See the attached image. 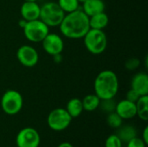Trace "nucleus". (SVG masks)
Returning a JSON list of instances; mask_svg holds the SVG:
<instances>
[{
  "label": "nucleus",
  "mask_w": 148,
  "mask_h": 147,
  "mask_svg": "<svg viewBox=\"0 0 148 147\" xmlns=\"http://www.w3.org/2000/svg\"><path fill=\"white\" fill-rule=\"evenodd\" d=\"M61 34L69 39H82L90 29L89 17L78 9L75 11L66 13L58 26Z\"/></svg>",
  "instance_id": "obj_1"
},
{
  "label": "nucleus",
  "mask_w": 148,
  "mask_h": 147,
  "mask_svg": "<svg viewBox=\"0 0 148 147\" xmlns=\"http://www.w3.org/2000/svg\"><path fill=\"white\" fill-rule=\"evenodd\" d=\"M119 78L115 72L110 69L101 71L94 81L95 94L101 100L113 99L119 91Z\"/></svg>",
  "instance_id": "obj_2"
},
{
  "label": "nucleus",
  "mask_w": 148,
  "mask_h": 147,
  "mask_svg": "<svg viewBox=\"0 0 148 147\" xmlns=\"http://www.w3.org/2000/svg\"><path fill=\"white\" fill-rule=\"evenodd\" d=\"M82 39L86 49L92 55H101L107 49L108 37L102 29H90Z\"/></svg>",
  "instance_id": "obj_3"
},
{
  "label": "nucleus",
  "mask_w": 148,
  "mask_h": 147,
  "mask_svg": "<svg viewBox=\"0 0 148 147\" xmlns=\"http://www.w3.org/2000/svg\"><path fill=\"white\" fill-rule=\"evenodd\" d=\"M64 16V11L56 2H47L40 6L39 19L49 28L58 27Z\"/></svg>",
  "instance_id": "obj_4"
},
{
  "label": "nucleus",
  "mask_w": 148,
  "mask_h": 147,
  "mask_svg": "<svg viewBox=\"0 0 148 147\" xmlns=\"http://www.w3.org/2000/svg\"><path fill=\"white\" fill-rule=\"evenodd\" d=\"M23 98L22 94L15 89L6 90L1 98V107L8 115H16L23 108Z\"/></svg>",
  "instance_id": "obj_5"
},
{
  "label": "nucleus",
  "mask_w": 148,
  "mask_h": 147,
  "mask_svg": "<svg viewBox=\"0 0 148 147\" xmlns=\"http://www.w3.org/2000/svg\"><path fill=\"white\" fill-rule=\"evenodd\" d=\"M25 38L30 42H42L44 37L49 33V27L47 26L42 20L36 19L28 21L23 28Z\"/></svg>",
  "instance_id": "obj_6"
},
{
  "label": "nucleus",
  "mask_w": 148,
  "mask_h": 147,
  "mask_svg": "<svg viewBox=\"0 0 148 147\" xmlns=\"http://www.w3.org/2000/svg\"><path fill=\"white\" fill-rule=\"evenodd\" d=\"M72 118L68 113L65 108L58 107L52 110L47 118V124L49 127L56 132H62L66 130L71 124Z\"/></svg>",
  "instance_id": "obj_7"
},
{
  "label": "nucleus",
  "mask_w": 148,
  "mask_h": 147,
  "mask_svg": "<svg viewBox=\"0 0 148 147\" xmlns=\"http://www.w3.org/2000/svg\"><path fill=\"white\" fill-rule=\"evenodd\" d=\"M41 137L33 127H24L19 131L16 138L17 147H39Z\"/></svg>",
  "instance_id": "obj_8"
},
{
  "label": "nucleus",
  "mask_w": 148,
  "mask_h": 147,
  "mask_svg": "<svg viewBox=\"0 0 148 147\" xmlns=\"http://www.w3.org/2000/svg\"><path fill=\"white\" fill-rule=\"evenodd\" d=\"M16 59L19 63L23 67L33 68L38 63L39 54L33 46L24 44L17 49Z\"/></svg>",
  "instance_id": "obj_9"
},
{
  "label": "nucleus",
  "mask_w": 148,
  "mask_h": 147,
  "mask_svg": "<svg viewBox=\"0 0 148 147\" xmlns=\"http://www.w3.org/2000/svg\"><path fill=\"white\" fill-rule=\"evenodd\" d=\"M43 50L49 55L55 56L61 55L64 49V42L62 37L56 33H49L42 41Z\"/></svg>",
  "instance_id": "obj_10"
},
{
  "label": "nucleus",
  "mask_w": 148,
  "mask_h": 147,
  "mask_svg": "<svg viewBox=\"0 0 148 147\" xmlns=\"http://www.w3.org/2000/svg\"><path fill=\"white\" fill-rule=\"evenodd\" d=\"M122 120H131L136 117V105L127 99L116 103L114 111Z\"/></svg>",
  "instance_id": "obj_11"
},
{
  "label": "nucleus",
  "mask_w": 148,
  "mask_h": 147,
  "mask_svg": "<svg viewBox=\"0 0 148 147\" xmlns=\"http://www.w3.org/2000/svg\"><path fill=\"white\" fill-rule=\"evenodd\" d=\"M21 17L25 21H32L39 19L40 5L37 2H23L20 7Z\"/></svg>",
  "instance_id": "obj_12"
},
{
  "label": "nucleus",
  "mask_w": 148,
  "mask_h": 147,
  "mask_svg": "<svg viewBox=\"0 0 148 147\" xmlns=\"http://www.w3.org/2000/svg\"><path fill=\"white\" fill-rule=\"evenodd\" d=\"M131 88L140 96L148 95V75L145 72L135 74L131 81Z\"/></svg>",
  "instance_id": "obj_13"
},
{
  "label": "nucleus",
  "mask_w": 148,
  "mask_h": 147,
  "mask_svg": "<svg viewBox=\"0 0 148 147\" xmlns=\"http://www.w3.org/2000/svg\"><path fill=\"white\" fill-rule=\"evenodd\" d=\"M82 4V10L89 17L105 11L106 4L103 0H87Z\"/></svg>",
  "instance_id": "obj_14"
},
{
  "label": "nucleus",
  "mask_w": 148,
  "mask_h": 147,
  "mask_svg": "<svg viewBox=\"0 0 148 147\" xmlns=\"http://www.w3.org/2000/svg\"><path fill=\"white\" fill-rule=\"evenodd\" d=\"M109 23L108 16L104 12L89 16V27L95 29H104Z\"/></svg>",
  "instance_id": "obj_15"
},
{
  "label": "nucleus",
  "mask_w": 148,
  "mask_h": 147,
  "mask_svg": "<svg viewBox=\"0 0 148 147\" xmlns=\"http://www.w3.org/2000/svg\"><path fill=\"white\" fill-rule=\"evenodd\" d=\"M65 109H66V111L68 112V113L70 115V117L72 119L79 117L82 114V113L84 111L83 107H82V100H80L79 98H72V99H70L68 101Z\"/></svg>",
  "instance_id": "obj_16"
},
{
  "label": "nucleus",
  "mask_w": 148,
  "mask_h": 147,
  "mask_svg": "<svg viewBox=\"0 0 148 147\" xmlns=\"http://www.w3.org/2000/svg\"><path fill=\"white\" fill-rule=\"evenodd\" d=\"M116 135L120 138L122 143H127L130 139L137 136V130L131 125L121 126L117 130Z\"/></svg>",
  "instance_id": "obj_17"
},
{
  "label": "nucleus",
  "mask_w": 148,
  "mask_h": 147,
  "mask_svg": "<svg viewBox=\"0 0 148 147\" xmlns=\"http://www.w3.org/2000/svg\"><path fill=\"white\" fill-rule=\"evenodd\" d=\"M136 105V116L141 120H148V95H142L135 102Z\"/></svg>",
  "instance_id": "obj_18"
},
{
  "label": "nucleus",
  "mask_w": 148,
  "mask_h": 147,
  "mask_svg": "<svg viewBox=\"0 0 148 147\" xmlns=\"http://www.w3.org/2000/svg\"><path fill=\"white\" fill-rule=\"evenodd\" d=\"M82 102L83 110L87 112H93L95 111L97 108H99L101 99L95 94H90L86 95L82 100Z\"/></svg>",
  "instance_id": "obj_19"
},
{
  "label": "nucleus",
  "mask_w": 148,
  "mask_h": 147,
  "mask_svg": "<svg viewBox=\"0 0 148 147\" xmlns=\"http://www.w3.org/2000/svg\"><path fill=\"white\" fill-rule=\"evenodd\" d=\"M57 3L65 14L80 9V3L77 0H58Z\"/></svg>",
  "instance_id": "obj_20"
},
{
  "label": "nucleus",
  "mask_w": 148,
  "mask_h": 147,
  "mask_svg": "<svg viewBox=\"0 0 148 147\" xmlns=\"http://www.w3.org/2000/svg\"><path fill=\"white\" fill-rule=\"evenodd\" d=\"M107 123H108V125L111 128H113V129H118L121 126H122L123 120L115 112H112L110 113H108V116H107Z\"/></svg>",
  "instance_id": "obj_21"
},
{
  "label": "nucleus",
  "mask_w": 148,
  "mask_h": 147,
  "mask_svg": "<svg viewBox=\"0 0 148 147\" xmlns=\"http://www.w3.org/2000/svg\"><path fill=\"white\" fill-rule=\"evenodd\" d=\"M116 103L115 101L113 99H107V100H101V103L99 107H101V109L106 113H110L112 112L115 111V107H116Z\"/></svg>",
  "instance_id": "obj_22"
},
{
  "label": "nucleus",
  "mask_w": 148,
  "mask_h": 147,
  "mask_svg": "<svg viewBox=\"0 0 148 147\" xmlns=\"http://www.w3.org/2000/svg\"><path fill=\"white\" fill-rule=\"evenodd\" d=\"M105 147H123L122 141L116 134H111L105 141Z\"/></svg>",
  "instance_id": "obj_23"
},
{
  "label": "nucleus",
  "mask_w": 148,
  "mask_h": 147,
  "mask_svg": "<svg viewBox=\"0 0 148 147\" xmlns=\"http://www.w3.org/2000/svg\"><path fill=\"white\" fill-rule=\"evenodd\" d=\"M140 65V61L138 58H129L126 62H125V68L129 70V71H134L136 70Z\"/></svg>",
  "instance_id": "obj_24"
},
{
  "label": "nucleus",
  "mask_w": 148,
  "mask_h": 147,
  "mask_svg": "<svg viewBox=\"0 0 148 147\" xmlns=\"http://www.w3.org/2000/svg\"><path fill=\"white\" fill-rule=\"evenodd\" d=\"M127 147H147V145L141 138L136 136L127 143Z\"/></svg>",
  "instance_id": "obj_25"
},
{
  "label": "nucleus",
  "mask_w": 148,
  "mask_h": 147,
  "mask_svg": "<svg viewBox=\"0 0 148 147\" xmlns=\"http://www.w3.org/2000/svg\"><path fill=\"white\" fill-rule=\"evenodd\" d=\"M140 97V95L137 92L133 90L132 88H130V90H128L127 94H126V99L132 101V102H134V103L139 100Z\"/></svg>",
  "instance_id": "obj_26"
},
{
  "label": "nucleus",
  "mask_w": 148,
  "mask_h": 147,
  "mask_svg": "<svg viewBox=\"0 0 148 147\" xmlns=\"http://www.w3.org/2000/svg\"><path fill=\"white\" fill-rule=\"evenodd\" d=\"M141 139H142V140L145 142V144L147 146L148 145V126H147L144 128V130H143V132H142Z\"/></svg>",
  "instance_id": "obj_27"
},
{
  "label": "nucleus",
  "mask_w": 148,
  "mask_h": 147,
  "mask_svg": "<svg viewBox=\"0 0 148 147\" xmlns=\"http://www.w3.org/2000/svg\"><path fill=\"white\" fill-rule=\"evenodd\" d=\"M57 147H74L72 146V144H70L69 142H62L60 145H58Z\"/></svg>",
  "instance_id": "obj_28"
},
{
  "label": "nucleus",
  "mask_w": 148,
  "mask_h": 147,
  "mask_svg": "<svg viewBox=\"0 0 148 147\" xmlns=\"http://www.w3.org/2000/svg\"><path fill=\"white\" fill-rule=\"evenodd\" d=\"M26 23H27V21H25V20H23V18H21L20 20H19V22H18V25L23 29L24 26H25V24H26Z\"/></svg>",
  "instance_id": "obj_29"
},
{
  "label": "nucleus",
  "mask_w": 148,
  "mask_h": 147,
  "mask_svg": "<svg viewBox=\"0 0 148 147\" xmlns=\"http://www.w3.org/2000/svg\"><path fill=\"white\" fill-rule=\"evenodd\" d=\"M78 2H79V3H83L85 1H87V0H77Z\"/></svg>",
  "instance_id": "obj_30"
},
{
  "label": "nucleus",
  "mask_w": 148,
  "mask_h": 147,
  "mask_svg": "<svg viewBox=\"0 0 148 147\" xmlns=\"http://www.w3.org/2000/svg\"><path fill=\"white\" fill-rule=\"evenodd\" d=\"M25 2H37V0H24Z\"/></svg>",
  "instance_id": "obj_31"
}]
</instances>
